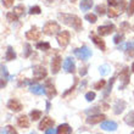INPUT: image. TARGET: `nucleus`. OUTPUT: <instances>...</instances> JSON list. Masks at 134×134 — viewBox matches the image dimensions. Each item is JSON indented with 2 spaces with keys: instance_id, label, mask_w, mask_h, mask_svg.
<instances>
[{
  "instance_id": "f257e3e1",
  "label": "nucleus",
  "mask_w": 134,
  "mask_h": 134,
  "mask_svg": "<svg viewBox=\"0 0 134 134\" xmlns=\"http://www.w3.org/2000/svg\"><path fill=\"white\" fill-rule=\"evenodd\" d=\"M59 18H60L61 21L64 22L65 25L70 26L74 31H81L83 28V26H82V20L78 16L76 15H71V14H59L57 15Z\"/></svg>"
},
{
  "instance_id": "f03ea898",
  "label": "nucleus",
  "mask_w": 134,
  "mask_h": 134,
  "mask_svg": "<svg viewBox=\"0 0 134 134\" xmlns=\"http://www.w3.org/2000/svg\"><path fill=\"white\" fill-rule=\"evenodd\" d=\"M60 25L57 22H54V21H49L46 22L44 27H43V33L46 35H55L56 33H60Z\"/></svg>"
},
{
  "instance_id": "7ed1b4c3",
  "label": "nucleus",
  "mask_w": 134,
  "mask_h": 134,
  "mask_svg": "<svg viewBox=\"0 0 134 134\" xmlns=\"http://www.w3.org/2000/svg\"><path fill=\"white\" fill-rule=\"evenodd\" d=\"M73 53H74V55H76V57H78V59L82 61L88 60L89 57L92 56V50L85 45L82 46V48H78V49H74Z\"/></svg>"
},
{
  "instance_id": "20e7f679",
  "label": "nucleus",
  "mask_w": 134,
  "mask_h": 134,
  "mask_svg": "<svg viewBox=\"0 0 134 134\" xmlns=\"http://www.w3.org/2000/svg\"><path fill=\"white\" fill-rule=\"evenodd\" d=\"M129 79H131V76H129V70L127 67H124L123 70L121 71L120 73V89H124L129 84Z\"/></svg>"
},
{
  "instance_id": "39448f33",
  "label": "nucleus",
  "mask_w": 134,
  "mask_h": 134,
  "mask_svg": "<svg viewBox=\"0 0 134 134\" xmlns=\"http://www.w3.org/2000/svg\"><path fill=\"white\" fill-rule=\"evenodd\" d=\"M46 74H48V72H46L45 67L42 66V65L33 67V77H34L35 81H42V79L46 78Z\"/></svg>"
},
{
  "instance_id": "423d86ee",
  "label": "nucleus",
  "mask_w": 134,
  "mask_h": 134,
  "mask_svg": "<svg viewBox=\"0 0 134 134\" xmlns=\"http://www.w3.org/2000/svg\"><path fill=\"white\" fill-rule=\"evenodd\" d=\"M56 40L61 48H66V46L68 45V43H70V32H67V31H61V32L57 34Z\"/></svg>"
},
{
  "instance_id": "0eeeda50",
  "label": "nucleus",
  "mask_w": 134,
  "mask_h": 134,
  "mask_svg": "<svg viewBox=\"0 0 134 134\" xmlns=\"http://www.w3.org/2000/svg\"><path fill=\"white\" fill-rule=\"evenodd\" d=\"M64 70L66 71L67 73H74V71H76V64H74V60L72 57H66V59H65Z\"/></svg>"
},
{
  "instance_id": "6e6552de",
  "label": "nucleus",
  "mask_w": 134,
  "mask_h": 134,
  "mask_svg": "<svg viewBox=\"0 0 134 134\" xmlns=\"http://www.w3.org/2000/svg\"><path fill=\"white\" fill-rule=\"evenodd\" d=\"M90 38H92V40L94 42V44H95V45L98 46L101 51H105L106 45H105V42L102 40L101 35H96L95 33H92V34H90Z\"/></svg>"
},
{
  "instance_id": "1a4fd4ad",
  "label": "nucleus",
  "mask_w": 134,
  "mask_h": 134,
  "mask_svg": "<svg viewBox=\"0 0 134 134\" xmlns=\"http://www.w3.org/2000/svg\"><path fill=\"white\" fill-rule=\"evenodd\" d=\"M55 124L53 118H50V117H43L42 122L39 123V129L40 131H46V129H49V128H53V126Z\"/></svg>"
},
{
  "instance_id": "9d476101",
  "label": "nucleus",
  "mask_w": 134,
  "mask_h": 134,
  "mask_svg": "<svg viewBox=\"0 0 134 134\" xmlns=\"http://www.w3.org/2000/svg\"><path fill=\"white\" fill-rule=\"evenodd\" d=\"M7 109L14 112H20L22 110V104L17 99H10L7 102Z\"/></svg>"
},
{
  "instance_id": "9b49d317",
  "label": "nucleus",
  "mask_w": 134,
  "mask_h": 134,
  "mask_svg": "<svg viewBox=\"0 0 134 134\" xmlns=\"http://www.w3.org/2000/svg\"><path fill=\"white\" fill-rule=\"evenodd\" d=\"M115 29L116 27L113 25H109V26H100L99 28H98V34L104 37V35H110L111 33L115 32Z\"/></svg>"
},
{
  "instance_id": "f8f14e48",
  "label": "nucleus",
  "mask_w": 134,
  "mask_h": 134,
  "mask_svg": "<svg viewBox=\"0 0 134 134\" xmlns=\"http://www.w3.org/2000/svg\"><path fill=\"white\" fill-rule=\"evenodd\" d=\"M61 65H62V60L60 56H55L51 61V72L53 74L59 73V71L61 70Z\"/></svg>"
},
{
  "instance_id": "ddd939ff",
  "label": "nucleus",
  "mask_w": 134,
  "mask_h": 134,
  "mask_svg": "<svg viewBox=\"0 0 134 134\" xmlns=\"http://www.w3.org/2000/svg\"><path fill=\"white\" fill-rule=\"evenodd\" d=\"M106 117L105 115H101V113H96V115H92L87 118V123L88 124H96V123H101L102 121L105 120Z\"/></svg>"
},
{
  "instance_id": "4468645a",
  "label": "nucleus",
  "mask_w": 134,
  "mask_h": 134,
  "mask_svg": "<svg viewBox=\"0 0 134 134\" xmlns=\"http://www.w3.org/2000/svg\"><path fill=\"white\" fill-rule=\"evenodd\" d=\"M44 89H45V94H46V96H48L49 99H53L54 96H56L57 92H56V89H55V87L51 84V82H50V81L46 82V84H45V87H44Z\"/></svg>"
},
{
  "instance_id": "2eb2a0df",
  "label": "nucleus",
  "mask_w": 134,
  "mask_h": 134,
  "mask_svg": "<svg viewBox=\"0 0 134 134\" xmlns=\"http://www.w3.org/2000/svg\"><path fill=\"white\" fill-rule=\"evenodd\" d=\"M40 37H42V33L37 29V27H33L31 31H28V32L26 33V38L28 39V40H39Z\"/></svg>"
},
{
  "instance_id": "dca6fc26",
  "label": "nucleus",
  "mask_w": 134,
  "mask_h": 134,
  "mask_svg": "<svg viewBox=\"0 0 134 134\" xmlns=\"http://www.w3.org/2000/svg\"><path fill=\"white\" fill-rule=\"evenodd\" d=\"M117 123L113 121H104L101 123V129L104 131H109V132H115L117 129Z\"/></svg>"
},
{
  "instance_id": "f3484780",
  "label": "nucleus",
  "mask_w": 134,
  "mask_h": 134,
  "mask_svg": "<svg viewBox=\"0 0 134 134\" xmlns=\"http://www.w3.org/2000/svg\"><path fill=\"white\" fill-rule=\"evenodd\" d=\"M110 6H113V7H117L118 10H121L122 12L124 11L126 9V1L124 0H107Z\"/></svg>"
},
{
  "instance_id": "a211bd4d",
  "label": "nucleus",
  "mask_w": 134,
  "mask_h": 134,
  "mask_svg": "<svg viewBox=\"0 0 134 134\" xmlns=\"http://www.w3.org/2000/svg\"><path fill=\"white\" fill-rule=\"evenodd\" d=\"M29 92L33 93L34 95H42V94H45V89L40 84H32L29 87Z\"/></svg>"
},
{
  "instance_id": "6ab92c4d",
  "label": "nucleus",
  "mask_w": 134,
  "mask_h": 134,
  "mask_svg": "<svg viewBox=\"0 0 134 134\" xmlns=\"http://www.w3.org/2000/svg\"><path fill=\"white\" fill-rule=\"evenodd\" d=\"M126 101H123V100H118V101H116V104H115V106H113V112L116 113V115H120L121 112H123V110L126 109Z\"/></svg>"
},
{
  "instance_id": "aec40b11",
  "label": "nucleus",
  "mask_w": 134,
  "mask_h": 134,
  "mask_svg": "<svg viewBox=\"0 0 134 134\" xmlns=\"http://www.w3.org/2000/svg\"><path fill=\"white\" fill-rule=\"evenodd\" d=\"M17 124L20 128H28L29 127V118L27 116H20L17 118Z\"/></svg>"
},
{
  "instance_id": "412c9836",
  "label": "nucleus",
  "mask_w": 134,
  "mask_h": 134,
  "mask_svg": "<svg viewBox=\"0 0 134 134\" xmlns=\"http://www.w3.org/2000/svg\"><path fill=\"white\" fill-rule=\"evenodd\" d=\"M56 132H57V134H71L72 133V128L67 123H64V124H60V126H59Z\"/></svg>"
},
{
  "instance_id": "4be33fe9",
  "label": "nucleus",
  "mask_w": 134,
  "mask_h": 134,
  "mask_svg": "<svg viewBox=\"0 0 134 134\" xmlns=\"http://www.w3.org/2000/svg\"><path fill=\"white\" fill-rule=\"evenodd\" d=\"M93 0H82L81 4H79V7H81L82 11H88L89 9H92L93 6Z\"/></svg>"
},
{
  "instance_id": "5701e85b",
  "label": "nucleus",
  "mask_w": 134,
  "mask_h": 134,
  "mask_svg": "<svg viewBox=\"0 0 134 134\" xmlns=\"http://www.w3.org/2000/svg\"><path fill=\"white\" fill-rule=\"evenodd\" d=\"M120 14H122V11L118 10L117 7H113V6H110L109 7V10H107V15H109V17L110 18H115L117 17Z\"/></svg>"
},
{
  "instance_id": "b1692460",
  "label": "nucleus",
  "mask_w": 134,
  "mask_h": 134,
  "mask_svg": "<svg viewBox=\"0 0 134 134\" xmlns=\"http://www.w3.org/2000/svg\"><path fill=\"white\" fill-rule=\"evenodd\" d=\"M5 59H6L7 61H11V60H15V59H16V53L14 51V49H12L11 46H9V48H7Z\"/></svg>"
},
{
  "instance_id": "393cba45",
  "label": "nucleus",
  "mask_w": 134,
  "mask_h": 134,
  "mask_svg": "<svg viewBox=\"0 0 134 134\" xmlns=\"http://www.w3.org/2000/svg\"><path fill=\"white\" fill-rule=\"evenodd\" d=\"M124 122H126L128 126L134 127V111H131V112L128 113L127 116L124 117Z\"/></svg>"
},
{
  "instance_id": "a878e982",
  "label": "nucleus",
  "mask_w": 134,
  "mask_h": 134,
  "mask_svg": "<svg viewBox=\"0 0 134 134\" xmlns=\"http://www.w3.org/2000/svg\"><path fill=\"white\" fill-rule=\"evenodd\" d=\"M29 116H31V118H32L33 121H38L39 118L42 117V111H39V110H33V111H31Z\"/></svg>"
},
{
  "instance_id": "bb28decb",
  "label": "nucleus",
  "mask_w": 134,
  "mask_h": 134,
  "mask_svg": "<svg viewBox=\"0 0 134 134\" xmlns=\"http://www.w3.org/2000/svg\"><path fill=\"white\" fill-rule=\"evenodd\" d=\"M105 85H106L105 79H100L99 82H96L95 84H94V89H96V90H101V89L105 88Z\"/></svg>"
},
{
  "instance_id": "cd10ccee",
  "label": "nucleus",
  "mask_w": 134,
  "mask_h": 134,
  "mask_svg": "<svg viewBox=\"0 0 134 134\" xmlns=\"http://www.w3.org/2000/svg\"><path fill=\"white\" fill-rule=\"evenodd\" d=\"M6 20L9 22H16L18 20V16L15 12H7L6 15Z\"/></svg>"
},
{
  "instance_id": "c85d7f7f",
  "label": "nucleus",
  "mask_w": 134,
  "mask_h": 134,
  "mask_svg": "<svg viewBox=\"0 0 134 134\" xmlns=\"http://www.w3.org/2000/svg\"><path fill=\"white\" fill-rule=\"evenodd\" d=\"M14 12L17 15V16H21V15L25 14V6H23V5H17V6H15Z\"/></svg>"
},
{
  "instance_id": "c756f323",
  "label": "nucleus",
  "mask_w": 134,
  "mask_h": 134,
  "mask_svg": "<svg viewBox=\"0 0 134 134\" xmlns=\"http://www.w3.org/2000/svg\"><path fill=\"white\" fill-rule=\"evenodd\" d=\"M113 83H115V77H112L111 79H110V82H109V85H107V88H106V90H105V93H104V95L105 96H107L110 94V92L112 90V85H113Z\"/></svg>"
},
{
  "instance_id": "7c9ffc66",
  "label": "nucleus",
  "mask_w": 134,
  "mask_h": 134,
  "mask_svg": "<svg viewBox=\"0 0 134 134\" xmlns=\"http://www.w3.org/2000/svg\"><path fill=\"white\" fill-rule=\"evenodd\" d=\"M35 48L39 50H50V44L49 43H38Z\"/></svg>"
},
{
  "instance_id": "2f4dec72",
  "label": "nucleus",
  "mask_w": 134,
  "mask_h": 134,
  "mask_svg": "<svg viewBox=\"0 0 134 134\" xmlns=\"http://www.w3.org/2000/svg\"><path fill=\"white\" fill-rule=\"evenodd\" d=\"M85 20L88 22H90V23H95L96 22V15L94 14H87L85 15Z\"/></svg>"
},
{
  "instance_id": "473e14b6",
  "label": "nucleus",
  "mask_w": 134,
  "mask_h": 134,
  "mask_svg": "<svg viewBox=\"0 0 134 134\" xmlns=\"http://www.w3.org/2000/svg\"><path fill=\"white\" fill-rule=\"evenodd\" d=\"M123 34H121V33H118V34H116L115 37H113V43L115 44H120V43H122V40H123Z\"/></svg>"
},
{
  "instance_id": "72a5a7b5",
  "label": "nucleus",
  "mask_w": 134,
  "mask_h": 134,
  "mask_svg": "<svg viewBox=\"0 0 134 134\" xmlns=\"http://www.w3.org/2000/svg\"><path fill=\"white\" fill-rule=\"evenodd\" d=\"M106 12V9H105V5H98L96 6V14L98 15H104Z\"/></svg>"
},
{
  "instance_id": "f704fd0d",
  "label": "nucleus",
  "mask_w": 134,
  "mask_h": 134,
  "mask_svg": "<svg viewBox=\"0 0 134 134\" xmlns=\"http://www.w3.org/2000/svg\"><path fill=\"white\" fill-rule=\"evenodd\" d=\"M85 99H87V101H93V100L95 99V93L94 92H89L85 94Z\"/></svg>"
},
{
  "instance_id": "c9c22d12",
  "label": "nucleus",
  "mask_w": 134,
  "mask_h": 134,
  "mask_svg": "<svg viewBox=\"0 0 134 134\" xmlns=\"http://www.w3.org/2000/svg\"><path fill=\"white\" fill-rule=\"evenodd\" d=\"M109 70H110V67L107 66V65H102V66L100 67V73H101V76H105V74L109 73Z\"/></svg>"
},
{
  "instance_id": "e433bc0d",
  "label": "nucleus",
  "mask_w": 134,
  "mask_h": 134,
  "mask_svg": "<svg viewBox=\"0 0 134 134\" xmlns=\"http://www.w3.org/2000/svg\"><path fill=\"white\" fill-rule=\"evenodd\" d=\"M128 15L129 16L134 15V0H131V3L128 5Z\"/></svg>"
},
{
  "instance_id": "4c0bfd02",
  "label": "nucleus",
  "mask_w": 134,
  "mask_h": 134,
  "mask_svg": "<svg viewBox=\"0 0 134 134\" xmlns=\"http://www.w3.org/2000/svg\"><path fill=\"white\" fill-rule=\"evenodd\" d=\"M29 14H31V15H39V14H40V7H39V6H33V7H31V10H29Z\"/></svg>"
},
{
  "instance_id": "58836bf2",
  "label": "nucleus",
  "mask_w": 134,
  "mask_h": 134,
  "mask_svg": "<svg viewBox=\"0 0 134 134\" xmlns=\"http://www.w3.org/2000/svg\"><path fill=\"white\" fill-rule=\"evenodd\" d=\"M77 83H78V79H77V78H74V84L72 85V87H71V88L68 89V90H67V92H65V93H64V96L68 95V94H70L71 92H73V90H74V88H76V85H77Z\"/></svg>"
},
{
  "instance_id": "ea45409f",
  "label": "nucleus",
  "mask_w": 134,
  "mask_h": 134,
  "mask_svg": "<svg viewBox=\"0 0 134 134\" xmlns=\"http://www.w3.org/2000/svg\"><path fill=\"white\" fill-rule=\"evenodd\" d=\"M1 1H3V5H4V6L7 7V9L14 5V0H1Z\"/></svg>"
},
{
  "instance_id": "a19ab883",
  "label": "nucleus",
  "mask_w": 134,
  "mask_h": 134,
  "mask_svg": "<svg viewBox=\"0 0 134 134\" xmlns=\"http://www.w3.org/2000/svg\"><path fill=\"white\" fill-rule=\"evenodd\" d=\"M25 54H23V56L25 57H28L29 54H31V45L29 44H25Z\"/></svg>"
},
{
  "instance_id": "79ce46f5",
  "label": "nucleus",
  "mask_w": 134,
  "mask_h": 134,
  "mask_svg": "<svg viewBox=\"0 0 134 134\" xmlns=\"http://www.w3.org/2000/svg\"><path fill=\"white\" fill-rule=\"evenodd\" d=\"M5 129H6L7 134H17L16 129H15L14 127H11V126H6V127H5Z\"/></svg>"
},
{
  "instance_id": "37998d69",
  "label": "nucleus",
  "mask_w": 134,
  "mask_h": 134,
  "mask_svg": "<svg viewBox=\"0 0 134 134\" xmlns=\"http://www.w3.org/2000/svg\"><path fill=\"white\" fill-rule=\"evenodd\" d=\"M129 28H131V26L128 25V22H123V23H121V26H120L121 31H128Z\"/></svg>"
},
{
  "instance_id": "c03bdc74",
  "label": "nucleus",
  "mask_w": 134,
  "mask_h": 134,
  "mask_svg": "<svg viewBox=\"0 0 134 134\" xmlns=\"http://www.w3.org/2000/svg\"><path fill=\"white\" fill-rule=\"evenodd\" d=\"M87 68H88L87 66H85V67H81V70H79V74H81L82 77L87 74V72H88V71H87Z\"/></svg>"
},
{
  "instance_id": "a18cd8bd",
  "label": "nucleus",
  "mask_w": 134,
  "mask_h": 134,
  "mask_svg": "<svg viewBox=\"0 0 134 134\" xmlns=\"http://www.w3.org/2000/svg\"><path fill=\"white\" fill-rule=\"evenodd\" d=\"M45 134H57V132L54 131L53 128H49V129H46V133Z\"/></svg>"
},
{
  "instance_id": "49530a36",
  "label": "nucleus",
  "mask_w": 134,
  "mask_h": 134,
  "mask_svg": "<svg viewBox=\"0 0 134 134\" xmlns=\"http://www.w3.org/2000/svg\"><path fill=\"white\" fill-rule=\"evenodd\" d=\"M49 110H50V102L48 101L46 102V111H49Z\"/></svg>"
},
{
  "instance_id": "de8ad7c7",
  "label": "nucleus",
  "mask_w": 134,
  "mask_h": 134,
  "mask_svg": "<svg viewBox=\"0 0 134 134\" xmlns=\"http://www.w3.org/2000/svg\"><path fill=\"white\" fill-rule=\"evenodd\" d=\"M1 134H7V132H6L5 128H1Z\"/></svg>"
},
{
  "instance_id": "09e8293b",
  "label": "nucleus",
  "mask_w": 134,
  "mask_h": 134,
  "mask_svg": "<svg viewBox=\"0 0 134 134\" xmlns=\"http://www.w3.org/2000/svg\"><path fill=\"white\" fill-rule=\"evenodd\" d=\"M132 71H133V72H134V62H133V64H132Z\"/></svg>"
},
{
  "instance_id": "8fccbe9b",
  "label": "nucleus",
  "mask_w": 134,
  "mask_h": 134,
  "mask_svg": "<svg viewBox=\"0 0 134 134\" xmlns=\"http://www.w3.org/2000/svg\"><path fill=\"white\" fill-rule=\"evenodd\" d=\"M71 1H72V3H76V1H77V0H71Z\"/></svg>"
},
{
  "instance_id": "3c124183",
  "label": "nucleus",
  "mask_w": 134,
  "mask_h": 134,
  "mask_svg": "<svg viewBox=\"0 0 134 134\" xmlns=\"http://www.w3.org/2000/svg\"><path fill=\"white\" fill-rule=\"evenodd\" d=\"M29 134H37V133H35V132H32V133H29Z\"/></svg>"
},
{
  "instance_id": "603ef678",
  "label": "nucleus",
  "mask_w": 134,
  "mask_h": 134,
  "mask_svg": "<svg viewBox=\"0 0 134 134\" xmlns=\"http://www.w3.org/2000/svg\"><path fill=\"white\" fill-rule=\"evenodd\" d=\"M131 134H134V132H132V133H131Z\"/></svg>"
},
{
  "instance_id": "864d4df0",
  "label": "nucleus",
  "mask_w": 134,
  "mask_h": 134,
  "mask_svg": "<svg viewBox=\"0 0 134 134\" xmlns=\"http://www.w3.org/2000/svg\"><path fill=\"white\" fill-rule=\"evenodd\" d=\"M49 1H54V0H49Z\"/></svg>"
},
{
  "instance_id": "5fc2aeb1",
  "label": "nucleus",
  "mask_w": 134,
  "mask_h": 134,
  "mask_svg": "<svg viewBox=\"0 0 134 134\" xmlns=\"http://www.w3.org/2000/svg\"><path fill=\"white\" fill-rule=\"evenodd\" d=\"M133 31H134V26H133Z\"/></svg>"
}]
</instances>
